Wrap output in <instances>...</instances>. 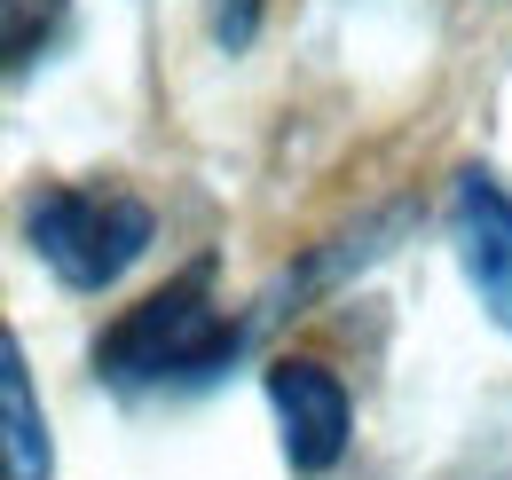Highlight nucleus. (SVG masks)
<instances>
[{"label":"nucleus","instance_id":"6","mask_svg":"<svg viewBox=\"0 0 512 480\" xmlns=\"http://www.w3.org/2000/svg\"><path fill=\"white\" fill-rule=\"evenodd\" d=\"M71 0H0V56H8V79H24L32 63L56 48Z\"/></svg>","mask_w":512,"mask_h":480},{"label":"nucleus","instance_id":"3","mask_svg":"<svg viewBox=\"0 0 512 480\" xmlns=\"http://www.w3.org/2000/svg\"><path fill=\"white\" fill-rule=\"evenodd\" d=\"M268 410H276V441H284V465L292 473H331L355 441V402H347V378L316 355H276L268 362Z\"/></svg>","mask_w":512,"mask_h":480},{"label":"nucleus","instance_id":"2","mask_svg":"<svg viewBox=\"0 0 512 480\" xmlns=\"http://www.w3.org/2000/svg\"><path fill=\"white\" fill-rule=\"evenodd\" d=\"M24 244L64 292H111L134 260L158 244V213L134 189H40L24 205Z\"/></svg>","mask_w":512,"mask_h":480},{"label":"nucleus","instance_id":"1","mask_svg":"<svg viewBox=\"0 0 512 480\" xmlns=\"http://www.w3.org/2000/svg\"><path fill=\"white\" fill-rule=\"evenodd\" d=\"M253 339V323H229L213 292H205V268L174 276L166 292L134 300L103 339H95V378L119 386V394H150V386H205L221 378L237 347Z\"/></svg>","mask_w":512,"mask_h":480},{"label":"nucleus","instance_id":"7","mask_svg":"<svg viewBox=\"0 0 512 480\" xmlns=\"http://www.w3.org/2000/svg\"><path fill=\"white\" fill-rule=\"evenodd\" d=\"M260 24H268V0H205V32L221 56H245L260 40Z\"/></svg>","mask_w":512,"mask_h":480},{"label":"nucleus","instance_id":"4","mask_svg":"<svg viewBox=\"0 0 512 480\" xmlns=\"http://www.w3.org/2000/svg\"><path fill=\"white\" fill-rule=\"evenodd\" d=\"M449 244L481 315L512 339V189L489 166H465L449 181Z\"/></svg>","mask_w":512,"mask_h":480},{"label":"nucleus","instance_id":"5","mask_svg":"<svg viewBox=\"0 0 512 480\" xmlns=\"http://www.w3.org/2000/svg\"><path fill=\"white\" fill-rule=\"evenodd\" d=\"M0 473L8 480H56V441H48L40 394H32V362H24L16 331H0Z\"/></svg>","mask_w":512,"mask_h":480}]
</instances>
